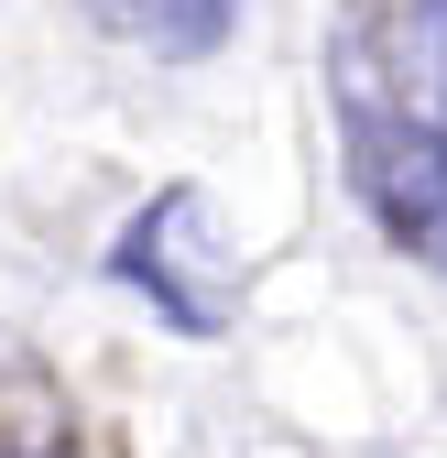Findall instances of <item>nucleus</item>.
I'll return each instance as SVG.
<instances>
[{
    "label": "nucleus",
    "mask_w": 447,
    "mask_h": 458,
    "mask_svg": "<svg viewBox=\"0 0 447 458\" xmlns=\"http://www.w3.org/2000/svg\"><path fill=\"white\" fill-rule=\"evenodd\" d=\"M109 284H131V295L164 327H186V338H218L240 317V262H230V241H218V218H207L197 186L142 197V218L109 241Z\"/></svg>",
    "instance_id": "obj_1"
},
{
    "label": "nucleus",
    "mask_w": 447,
    "mask_h": 458,
    "mask_svg": "<svg viewBox=\"0 0 447 458\" xmlns=\"http://www.w3.org/2000/svg\"><path fill=\"white\" fill-rule=\"evenodd\" d=\"M88 12L121 33V44L164 55V66H186V55H218V44H230L240 0H88Z\"/></svg>",
    "instance_id": "obj_2"
},
{
    "label": "nucleus",
    "mask_w": 447,
    "mask_h": 458,
    "mask_svg": "<svg viewBox=\"0 0 447 458\" xmlns=\"http://www.w3.org/2000/svg\"><path fill=\"white\" fill-rule=\"evenodd\" d=\"M426 251H436V262H447V218H436V229H426Z\"/></svg>",
    "instance_id": "obj_3"
}]
</instances>
